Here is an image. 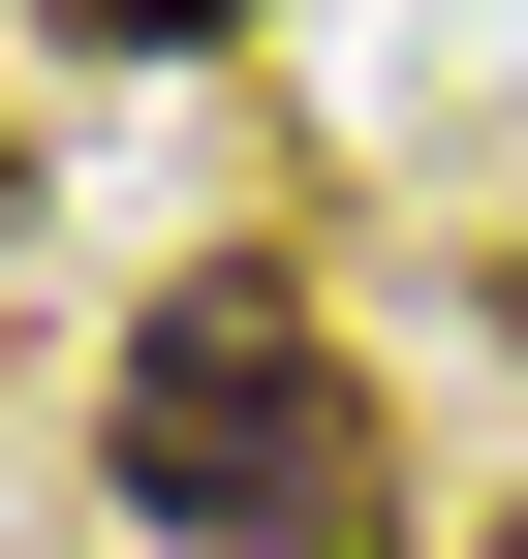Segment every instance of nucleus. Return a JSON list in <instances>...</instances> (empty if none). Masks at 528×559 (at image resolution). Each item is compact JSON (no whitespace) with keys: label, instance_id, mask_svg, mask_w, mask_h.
I'll return each instance as SVG.
<instances>
[{"label":"nucleus","instance_id":"obj_1","mask_svg":"<svg viewBox=\"0 0 528 559\" xmlns=\"http://www.w3.org/2000/svg\"><path fill=\"white\" fill-rule=\"evenodd\" d=\"M94 498L156 528V559H373V373H343V311L311 280H156L124 311V404H94Z\"/></svg>","mask_w":528,"mask_h":559}]
</instances>
